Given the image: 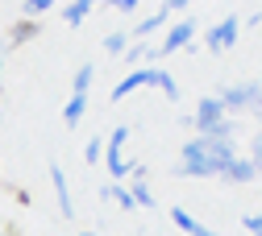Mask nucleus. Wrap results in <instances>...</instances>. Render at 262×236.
<instances>
[{
    "label": "nucleus",
    "instance_id": "1",
    "mask_svg": "<svg viewBox=\"0 0 262 236\" xmlns=\"http://www.w3.org/2000/svg\"><path fill=\"white\" fill-rule=\"evenodd\" d=\"M237 158L233 137H212V133H200L195 141L183 145V162H179V174L183 178H221L229 170V162Z\"/></svg>",
    "mask_w": 262,
    "mask_h": 236
},
{
    "label": "nucleus",
    "instance_id": "2",
    "mask_svg": "<svg viewBox=\"0 0 262 236\" xmlns=\"http://www.w3.org/2000/svg\"><path fill=\"white\" fill-rule=\"evenodd\" d=\"M138 87H158L167 99H179V83H175L171 71H162V66H138V71H129V75L113 87V104H117V99H129Z\"/></svg>",
    "mask_w": 262,
    "mask_h": 236
},
{
    "label": "nucleus",
    "instance_id": "3",
    "mask_svg": "<svg viewBox=\"0 0 262 236\" xmlns=\"http://www.w3.org/2000/svg\"><path fill=\"white\" fill-rule=\"evenodd\" d=\"M125 141H129V128H125V124H117V128L108 133V141H104V166H108L113 178H129V174H134V162L121 158V145H125Z\"/></svg>",
    "mask_w": 262,
    "mask_h": 236
},
{
    "label": "nucleus",
    "instance_id": "4",
    "mask_svg": "<svg viewBox=\"0 0 262 236\" xmlns=\"http://www.w3.org/2000/svg\"><path fill=\"white\" fill-rule=\"evenodd\" d=\"M225 112H229V108H225V99H221V95H204L200 104H195V116H191V124L200 128V133H212V128L225 120Z\"/></svg>",
    "mask_w": 262,
    "mask_h": 236
},
{
    "label": "nucleus",
    "instance_id": "5",
    "mask_svg": "<svg viewBox=\"0 0 262 236\" xmlns=\"http://www.w3.org/2000/svg\"><path fill=\"white\" fill-rule=\"evenodd\" d=\"M237 38H242V21H237V17H225V21H216V25L208 29L204 46H208V50H229V46H237Z\"/></svg>",
    "mask_w": 262,
    "mask_h": 236
},
{
    "label": "nucleus",
    "instance_id": "6",
    "mask_svg": "<svg viewBox=\"0 0 262 236\" xmlns=\"http://www.w3.org/2000/svg\"><path fill=\"white\" fill-rule=\"evenodd\" d=\"M191 38H195V21H179L167 29V38H162L158 54H175V50H191Z\"/></svg>",
    "mask_w": 262,
    "mask_h": 236
},
{
    "label": "nucleus",
    "instance_id": "7",
    "mask_svg": "<svg viewBox=\"0 0 262 236\" xmlns=\"http://www.w3.org/2000/svg\"><path fill=\"white\" fill-rule=\"evenodd\" d=\"M50 187H54V195H58V216H75L71 187H67V174H62V166H50Z\"/></svg>",
    "mask_w": 262,
    "mask_h": 236
},
{
    "label": "nucleus",
    "instance_id": "8",
    "mask_svg": "<svg viewBox=\"0 0 262 236\" xmlns=\"http://www.w3.org/2000/svg\"><path fill=\"white\" fill-rule=\"evenodd\" d=\"M254 174H258V162L237 153L233 162H229V170H225L221 178H225V182H237V187H242V182H254Z\"/></svg>",
    "mask_w": 262,
    "mask_h": 236
},
{
    "label": "nucleus",
    "instance_id": "9",
    "mask_svg": "<svg viewBox=\"0 0 262 236\" xmlns=\"http://www.w3.org/2000/svg\"><path fill=\"white\" fill-rule=\"evenodd\" d=\"M171 224H175V228H183L187 236H216V232H208L200 220H195L191 212H183V207H171Z\"/></svg>",
    "mask_w": 262,
    "mask_h": 236
},
{
    "label": "nucleus",
    "instance_id": "10",
    "mask_svg": "<svg viewBox=\"0 0 262 236\" xmlns=\"http://www.w3.org/2000/svg\"><path fill=\"white\" fill-rule=\"evenodd\" d=\"M96 5H108V0H71V5L62 9V21H67V25L75 29V25H83V17H88Z\"/></svg>",
    "mask_w": 262,
    "mask_h": 236
},
{
    "label": "nucleus",
    "instance_id": "11",
    "mask_svg": "<svg viewBox=\"0 0 262 236\" xmlns=\"http://www.w3.org/2000/svg\"><path fill=\"white\" fill-rule=\"evenodd\" d=\"M83 112H88V95L71 91V99H67V108H62V124H67V128H75V124L83 120Z\"/></svg>",
    "mask_w": 262,
    "mask_h": 236
},
{
    "label": "nucleus",
    "instance_id": "12",
    "mask_svg": "<svg viewBox=\"0 0 262 236\" xmlns=\"http://www.w3.org/2000/svg\"><path fill=\"white\" fill-rule=\"evenodd\" d=\"M129 191H134L138 207H154V191L146 187V170H142V166H134V187H129Z\"/></svg>",
    "mask_w": 262,
    "mask_h": 236
},
{
    "label": "nucleus",
    "instance_id": "13",
    "mask_svg": "<svg viewBox=\"0 0 262 236\" xmlns=\"http://www.w3.org/2000/svg\"><path fill=\"white\" fill-rule=\"evenodd\" d=\"M38 33H42V29H38V17H25V21H17V25H13L9 38H13V46H25V42H34Z\"/></svg>",
    "mask_w": 262,
    "mask_h": 236
},
{
    "label": "nucleus",
    "instance_id": "14",
    "mask_svg": "<svg viewBox=\"0 0 262 236\" xmlns=\"http://www.w3.org/2000/svg\"><path fill=\"white\" fill-rule=\"evenodd\" d=\"M167 13H171V9L162 5V13H154V17H142V21H138V29H134V38H150V33H158L162 25H167Z\"/></svg>",
    "mask_w": 262,
    "mask_h": 236
},
{
    "label": "nucleus",
    "instance_id": "15",
    "mask_svg": "<svg viewBox=\"0 0 262 236\" xmlns=\"http://www.w3.org/2000/svg\"><path fill=\"white\" fill-rule=\"evenodd\" d=\"M100 195H104V199H117V207H125V212H134V207H138L134 191H125V187H104Z\"/></svg>",
    "mask_w": 262,
    "mask_h": 236
},
{
    "label": "nucleus",
    "instance_id": "16",
    "mask_svg": "<svg viewBox=\"0 0 262 236\" xmlns=\"http://www.w3.org/2000/svg\"><path fill=\"white\" fill-rule=\"evenodd\" d=\"M92 75H96V66H92V62H83L79 71H75V79H71V91L88 95V87H92Z\"/></svg>",
    "mask_w": 262,
    "mask_h": 236
},
{
    "label": "nucleus",
    "instance_id": "17",
    "mask_svg": "<svg viewBox=\"0 0 262 236\" xmlns=\"http://www.w3.org/2000/svg\"><path fill=\"white\" fill-rule=\"evenodd\" d=\"M83 162H88V166H96V162H104V141H100V137L83 145Z\"/></svg>",
    "mask_w": 262,
    "mask_h": 236
},
{
    "label": "nucleus",
    "instance_id": "18",
    "mask_svg": "<svg viewBox=\"0 0 262 236\" xmlns=\"http://www.w3.org/2000/svg\"><path fill=\"white\" fill-rule=\"evenodd\" d=\"M104 50H108V54H125V50H129V33H108V38H104Z\"/></svg>",
    "mask_w": 262,
    "mask_h": 236
},
{
    "label": "nucleus",
    "instance_id": "19",
    "mask_svg": "<svg viewBox=\"0 0 262 236\" xmlns=\"http://www.w3.org/2000/svg\"><path fill=\"white\" fill-rule=\"evenodd\" d=\"M54 5H58V0H25L21 13H25V17H42V13H50Z\"/></svg>",
    "mask_w": 262,
    "mask_h": 236
},
{
    "label": "nucleus",
    "instance_id": "20",
    "mask_svg": "<svg viewBox=\"0 0 262 236\" xmlns=\"http://www.w3.org/2000/svg\"><path fill=\"white\" fill-rule=\"evenodd\" d=\"M242 228L254 232V236H262V212H258V216H242Z\"/></svg>",
    "mask_w": 262,
    "mask_h": 236
},
{
    "label": "nucleus",
    "instance_id": "21",
    "mask_svg": "<svg viewBox=\"0 0 262 236\" xmlns=\"http://www.w3.org/2000/svg\"><path fill=\"white\" fill-rule=\"evenodd\" d=\"M250 158L258 162V174H262V133H258V137H254V145H250Z\"/></svg>",
    "mask_w": 262,
    "mask_h": 236
},
{
    "label": "nucleus",
    "instance_id": "22",
    "mask_svg": "<svg viewBox=\"0 0 262 236\" xmlns=\"http://www.w3.org/2000/svg\"><path fill=\"white\" fill-rule=\"evenodd\" d=\"M108 5H113V9H121V13H134L142 0H108Z\"/></svg>",
    "mask_w": 262,
    "mask_h": 236
},
{
    "label": "nucleus",
    "instance_id": "23",
    "mask_svg": "<svg viewBox=\"0 0 262 236\" xmlns=\"http://www.w3.org/2000/svg\"><path fill=\"white\" fill-rule=\"evenodd\" d=\"M125 58H129V62H142V58H146V46H129Z\"/></svg>",
    "mask_w": 262,
    "mask_h": 236
},
{
    "label": "nucleus",
    "instance_id": "24",
    "mask_svg": "<svg viewBox=\"0 0 262 236\" xmlns=\"http://www.w3.org/2000/svg\"><path fill=\"white\" fill-rule=\"evenodd\" d=\"M183 5H191V0H167V9L175 13V9H183Z\"/></svg>",
    "mask_w": 262,
    "mask_h": 236
},
{
    "label": "nucleus",
    "instance_id": "25",
    "mask_svg": "<svg viewBox=\"0 0 262 236\" xmlns=\"http://www.w3.org/2000/svg\"><path fill=\"white\" fill-rule=\"evenodd\" d=\"M258 83H262V79H258ZM258 112H262V95H258Z\"/></svg>",
    "mask_w": 262,
    "mask_h": 236
},
{
    "label": "nucleus",
    "instance_id": "26",
    "mask_svg": "<svg viewBox=\"0 0 262 236\" xmlns=\"http://www.w3.org/2000/svg\"><path fill=\"white\" fill-rule=\"evenodd\" d=\"M0 71H5V58H0Z\"/></svg>",
    "mask_w": 262,
    "mask_h": 236
},
{
    "label": "nucleus",
    "instance_id": "27",
    "mask_svg": "<svg viewBox=\"0 0 262 236\" xmlns=\"http://www.w3.org/2000/svg\"><path fill=\"white\" fill-rule=\"evenodd\" d=\"M79 236H92V232H79Z\"/></svg>",
    "mask_w": 262,
    "mask_h": 236
}]
</instances>
